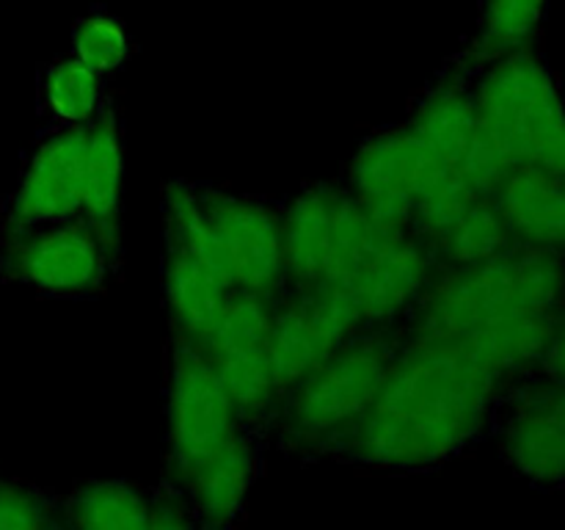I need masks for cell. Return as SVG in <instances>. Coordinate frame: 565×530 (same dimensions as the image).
I'll return each mask as SVG.
<instances>
[{
  "label": "cell",
  "mask_w": 565,
  "mask_h": 530,
  "mask_svg": "<svg viewBox=\"0 0 565 530\" xmlns=\"http://www.w3.org/2000/svg\"><path fill=\"white\" fill-rule=\"evenodd\" d=\"M64 517L77 530H149V495L127 480H88L72 491Z\"/></svg>",
  "instance_id": "obj_19"
},
{
  "label": "cell",
  "mask_w": 565,
  "mask_h": 530,
  "mask_svg": "<svg viewBox=\"0 0 565 530\" xmlns=\"http://www.w3.org/2000/svg\"><path fill=\"white\" fill-rule=\"evenodd\" d=\"M472 99L480 136L511 169L539 166L565 174V97L533 47L489 61Z\"/></svg>",
  "instance_id": "obj_3"
},
{
  "label": "cell",
  "mask_w": 565,
  "mask_h": 530,
  "mask_svg": "<svg viewBox=\"0 0 565 530\" xmlns=\"http://www.w3.org/2000/svg\"><path fill=\"white\" fill-rule=\"evenodd\" d=\"M511 241L565 257V174L516 166L491 193Z\"/></svg>",
  "instance_id": "obj_13"
},
{
  "label": "cell",
  "mask_w": 565,
  "mask_h": 530,
  "mask_svg": "<svg viewBox=\"0 0 565 530\" xmlns=\"http://www.w3.org/2000/svg\"><path fill=\"white\" fill-rule=\"evenodd\" d=\"M58 524L55 508L39 491L0 480V530H39Z\"/></svg>",
  "instance_id": "obj_25"
},
{
  "label": "cell",
  "mask_w": 565,
  "mask_h": 530,
  "mask_svg": "<svg viewBox=\"0 0 565 530\" xmlns=\"http://www.w3.org/2000/svg\"><path fill=\"white\" fill-rule=\"evenodd\" d=\"M502 390L505 384L458 342L412 340L345 434L348 445L370 467H436L483 434Z\"/></svg>",
  "instance_id": "obj_1"
},
{
  "label": "cell",
  "mask_w": 565,
  "mask_h": 530,
  "mask_svg": "<svg viewBox=\"0 0 565 530\" xmlns=\"http://www.w3.org/2000/svg\"><path fill=\"white\" fill-rule=\"evenodd\" d=\"M397 348L381 335H353L281 395V431L298 447L345 439L379 395Z\"/></svg>",
  "instance_id": "obj_4"
},
{
  "label": "cell",
  "mask_w": 565,
  "mask_h": 530,
  "mask_svg": "<svg viewBox=\"0 0 565 530\" xmlns=\"http://www.w3.org/2000/svg\"><path fill=\"white\" fill-rule=\"evenodd\" d=\"M408 132L434 158L458 171L478 136V110H475L472 92H463L461 86L434 88L417 108L414 119L408 121Z\"/></svg>",
  "instance_id": "obj_18"
},
{
  "label": "cell",
  "mask_w": 565,
  "mask_h": 530,
  "mask_svg": "<svg viewBox=\"0 0 565 530\" xmlns=\"http://www.w3.org/2000/svg\"><path fill=\"white\" fill-rule=\"evenodd\" d=\"M342 193L331 186L307 188L281 213V252H285V285H315L323 279L334 235Z\"/></svg>",
  "instance_id": "obj_15"
},
{
  "label": "cell",
  "mask_w": 565,
  "mask_h": 530,
  "mask_svg": "<svg viewBox=\"0 0 565 530\" xmlns=\"http://www.w3.org/2000/svg\"><path fill=\"white\" fill-rule=\"evenodd\" d=\"M121 186H125V155L116 116L110 108L86 127V155H83V197L81 219L97 230L108 252L119 248Z\"/></svg>",
  "instance_id": "obj_14"
},
{
  "label": "cell",
  "mask_w": 565,
  "mask_h": 530,
  "mask_svg": "<svg viewBox=\"0 0 565 530\" xmlns=\"http://www.w3.org/2000/svg\"><path fill=\"white\" fill-rule=\"evenodd\" d=\"M42 103L61 127H86L103 114V75L75 55L61 59L44 72Z\"/></svg>",
  "instance_id": "obj_22"
},
{
  "label": "cell",
  "mask_w": 565,
  "mask_h": 530,
  "mask_svg": "<svg viewBox=\"0 0 565 530\" xmlns=\"http://www.w3.org/2000/svg\"><path fill=\"white\" fill-rule=\"evenodd\" d=\"M550 0H483L478 36L469 47V59L486 66L489 61L533 47L544 25Z\"/></svg>",
  "instance_id": "obj_20"
},
{
  "label": "cell",
  "mask_w": 565,
  "mask_h": 530,
  "mask_svg": "<svg viewBox=\"0 0 565 530\" xmlns=\"http://www.w3.org/2000/svg\"><path fill=\"white\" fill-rule=\"evenodd\" d=\"M108 246L86 219L9 232L0 268L9 279L53 296L97 293L108 271Z\"/></svg>",
  "instance_id": "obj_7"
},
{
  "label": "cell",
  "mask_w": 565,
  "mask_h": 530,
  "mask_svg": "<svg viewBox=\"0 0 565 530\" xmlns=\"http://www.w3.org/2000/svg\"><path fill=\"white\" fill-rule=\"evenodd\" d=\"M257 478V456L254 445L237 431L218 453L207 458L182 489L188 491L196 519L202 524H226L243 511L246 497Z\"/></svg>",
  "instance_id": "obj_16"
},
{
  "label": "cell",
  "mask_w": 565,
  "mask_h": 530,
  "mask_svg": "<svg viewBox=\"0 0 565 530\" xmlns=\"http://www.w3.org/2000/svg\"><path fill=\"white\" fill-rule=\"evenodd\" d=\"M207 359L218 373L224 390L230 392L241 420L265 417L281 398L274 368H270L268 346L237 348V351L215 353Z\"/></svg>",
  "instance_id": "obj_21"
},
{
  "label": "cell",
  "mask_w": 565,
  "mask_h": 530,
  "mask_svg": "<svg viewBox=\"0 0 565 530\" xmlns=\"http://www.w3.org/2000/svg\"><path fill=\"white\" fill-rule=\"evenodd\" d=\"M450 166L403 130H386L364 141L351 163V193L373 221L390 232L414 230V202L425 188L450 174Z\"/></svg>",
  "instance_id": "obj_8"
},
{
  "label": "cell",
  "mask_w": 565,
  "mask_h": 530,
  "mask_svg": "<svg viewBox=\"0 0 565 530\" xmlns=\"http://www.w3.org/2000/svg\"><path fill=\"white\" fill-rule=\"evenodd\" d=\"M235 287L221 279L215 271L199 263L182 248L166 246L163 257V296L174 320L177 337L196 340L224 309L226 298Z\"/></svg>",
  "instance_id": "obj_17"
},
{
  "label": "cell",
  "mask_w": 565,
  "mask_h": 530,
  "mask_svg": "<svg viewBox=\"0 0 565 530\" xmlns=\"http://www.w3.org/2000/svg\"><path fill=\"white\" fill-rule=\"evenodd\" d=\"M412 340H458L480 326L565 312V257L511 243L472 265H450L414 304Z\"/></svg>",
  "instance_id": "obj_2"
},
{
  "label": "cell",
  "mask_w": 565,
  "mask_h": 530,
  "mask_svg": "<svg viewBox=\"0 0 565 530\" xmlns=\"http://www.w3.org/2000/svg\"><path fill=\"white\" fill-rule=\"evenodd\" d=\"M511 232L497 210L494 199L480 197L463 210L461 219L430 246L434 257L450 265H472L489 259L511 246Z\"/></svg>",
  "instance_id": "obj_23"
},
{
  "label": "cell",
  "mask_w": 565,
  "mask_h": 530,
  "mask_svg": "<svg viewBox=\"0 0 565 530\" xmlns=\"http://www.w3.org/2000/svg\"><path fill=\"white\" fill-rule=\"evenodd\" d=\"M434 279V252L414 230L390 235L362 268L342 285L351 293L364 326H379L419 301Z\"/></svg>",
  "instance_id": "obj_12"
},
{
  "label": "cell",
  "mask_w": 565,
  "mask_h": 530,
  "mask_svg": "<svg viewBox=\"0 0 565 530\" xmlns=\"http://www.w3.org/2000/svg\"><path fill=\"white\" fill-rule=\"evenodd\" d=\"M199 524L188 491L182 486H166L149 495V530H185Z\"/></svg>",
  "instance_id": "obj_26"
},
{
  "label": "cell",
  "mask_w": 565,
  "mask_h": 530,
  "mask_svg": "<svg viewBox=\"0 0 565 530\" xmlns=\"http://www.w3.org/2000/svg\"><path fill=\"white\" fill-rule=\"evenodd\" d=\"M72 55L105 77L125 66V61L130 59V36L114 17H83L72 31Z\"/></svg>",
  "instance_id": "obj_24"
},
{
  "label": "cell",
  "mask_w": 565,
  "mask_h": 530,
  "mask_svg": "<svg viewBox=\"0 0 565 530\" xmlns=\"http://www.w3.org/2000/svg\"><path fill=\"white\" fill-rule=\"evenodd\" d=\"M555 409L561 412V417L565 420V384H563V381H555Z\"/></svg>",
  "instance_id": "obj_27"
},
{
  "label": "cell",
  "mask_w": 565,
  "mask_h": 530,
  "mask_svg": "<svg viewBox=\"0 0 565 530\" xmlns=\"http://www.w3.org/2000/svg\"><path fill=\"white\" fill-rule=\"evenodd\" d=\"M86 127H61L33 152L11 199L9 232L81 215Z\"/></svg>",
  "instance_id": "obj_11"
},
{
  "label": "cell",
  "mask_w": 565,
  "mask_h": 530,
  "mask_svg": "<svg viewBox=\"0 0 565 530\" xmlns=\"http://www.w3.org/2000/svg\"><path fill=\"white\" fill-rule=\"evenodd\" d=\"M241 431V414L210 359L185 337L171 346L169 469L180 486Z\"/></svg>",
  "instance_id": "obj_5"
},
{
  "label": "cell",
  "mask_w": 565,
  "mask_h": 530,
  "mask_svg": "<svg viewBox=\"0 0 565 530\" xmlns=\"http://www.w3.org/2000/svg\"><path fill=\"white\" fill-rule=\"evenodd\" d=\"M500 451L533 486H565V420L555 409V379L541 370L519 379L502 420Z\"/></svg>",
  "instance_id": "obj_10"
},
{
  "label": "cell",
  "mask_w": 565,
  "mask_h": 530,
  "mask_svg": "<svg viewBox=\"0 0 565 530\" xmlns=\"http://www.w3.org/2000/svg\"><path fill=\"white\" fill-rule=\"evenodd\" d=\"M362 315L345 285L315 282L296 287L274 312L268 353L279 395L318 368L362 329Z\"/></svg>",
  "instance_id": "obj_6"
},
{
  "label": "cell",
  "mask_w": 565,
  "mask_h": 530,
  "mask_svg": "<svg viewBox=\"0 0 565 530\" xmlns=\"http://www.w3.org/2000/svg\"><path fill=\"white\" fill-rule=\"evenodd\" d=\"M202 204L224 248L232 287L274 298L285 285L281 215L257 199L221 191H204Z\"/></svg>",
  "instance_id": "obj_9"
}]
</instances>
